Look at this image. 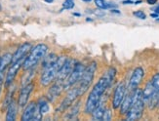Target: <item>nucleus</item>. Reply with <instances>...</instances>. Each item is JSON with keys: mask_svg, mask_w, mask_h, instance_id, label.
<instances>
[{"mask_svg": "<svg viewBox=\"0 0 159 121\" xmlns=\"http://www.w3.org/2000/svg\"><path fill=\"white\" fill-rule=\"evenodd\" d=\"M116 75V69L114 67H109L103 75L100 78L97 82L93 89L90 92V94L87 98L86 105H85V112L87 114H92V112L96 109V106L100 103L101 99L105 92L110 87L112 84Z\"/></svg>", "mask_w": 159, "mask_h": 121, "instance_id": "f257e3e1", "label": "nucleus"}, {"mask_svg": "<svg viewBox=\"0 0 159 121\" xmlns=\"http://www.w3.org/2000/svg\"><path fill=\"white\" fill-rule=\"evenodd\" d=\"M66 60V57H59L58 60L54 63H52V65L42 67L43 70L40 77V83L42 86H45V87L49 86V85L56 79L59 70L63 67Z\"/></svg>", "mask_w": 159, "mask_h": 121, "instance_id": "f03ea898", "label": "nucleus"}, {"mask_svg": "<svg viewBox=\"0 0 159 121\" xmlns=\"http://www.w3.org/2000/svg\"><path fill=\"white\" fill-rule=\"evenodd\" d=\"M47 52L48 46L46 44H37L36 46L31 48L29 56H26V58L25 59L23 68L25 70H30L35 67L37 63L44 59V57L47 55Z\"/></svg>", "mask_w": 159, "mask_h": 121, "instance_id": "7ed1b4c3", "label": "nucleus"}, {"mask_svg": "<svg viewBox=\"0 0 159 121\" xmlns=\"http://www.w3.org/2000/svg\"><path fill=\"white\" fill-rule=\"evenodd\" d=\"M144 103L143 97V90L137 88L134 90V99L133 104L131 105V109L126 113V120L134 121L140 119L143 116V112L144 109Z\"/></svg>", "mask_w": 159, "mask_h": 121, "instance_id": "20e7f679", "label": "nucleus"}, {"mask_svg": "<svg viewBox=\"0 0 159 121\" xmlns=\"http://www.w3.org/2000/svg\"><path fill=\"white\" fill-rule=\"evenodd\" d=\"M96 70H97L96 62H92L89 66H87V67H85V70L81 76V79L79 80V85L77 87L79 96L84 95L87 92V90L90 88V86H91L95 77Z\"/></svg>", "mask_w": 159, "mask_h": 121, "instance_id": "39448f33", "label": "nucleus"}, {"mask_svg": "<svg viewBox=\"0 0 159 121\" xmlns=\"http://www.w3.org/2000/svg\"><path fill=\"white\" fill-rule=\"evenodd\" d=\"M85 70V67L82 65L81 63H75V66L72 69V72L70 73V75L68 76V78L66 79V81L65 82L64 84V87H65V90H67L71 88L72 86H74L75 84L78 83L79 80L81 79V76L83 74Z\"/></svg>", "mask_w": 159, "mask_h": 121, "instance_id": "423d86ee", "label": "nucleus"}, {"mask_svg": "<svg viewBox=\"0 0 159 121\" xmlns=\"http://www.w3.org/2000/svg\"><path fill=\"white\" fill-rule=\"evenodd\" d=\"M75 62L73 59L71 58H66L65 63L63 65V67H61V69L59 70V72L57 74V77H56V81H59L61 83H64L66 81V79L68 78V76L70 75L72 69L75 66Z\"/></svg>", "mask_w": 159, "mask_h": 121, "instance_id": "0eeeda50", "label": "nucleus"}, {"mask_svg": "<svg viewBox=\"0 0 159 121\" xmlns=\"http://www.w3.org/2000/svg\"><path fill=\"white\" fill-rule=\"evenodd\" d=\"M25 59H22V60L11 63V66H10V67L8 69V72H7V74H6V77H5V86L6 87H9L10 85L13 83V81H14V79H15V77H16L18 72L20 70V68L23 67Z\"/></svg>", "mask_w": 159, "mask_h": 121, "instance_id": "6e6552de", "label": "nucleus"}, {"mask_svg": "<svg viewBox=\"0 0 159 121\" xmlns=\"http://www.w3.org/2000/svg\"><path fill=\"white\" fill-rule=\"evenodd\" d=\"M125 95H126L125 83L120 82L118 85H117V87L114 91V94H113V98H112V108L114 109H118L121 105L124 98H125Z\"/></svg>", "mask_w": 159, "mask_h": 121, "instance_id": "1a4fd4ad", "label": "nucleus"}, {"mask_svg": "<svg viewBox=\"0 0 159 121\" xmlns=\"http://www.w3.org/2000/svg\"><path fill=\"white\" fill-rule=\"evenodd\" d=\"M79 97V93H78V88L75 87L72 89H70L68 93L66 95V97L64 99V101L61 102V104L59 106V110L64 112L66 111L71 105H73L74 101Z\"/></svg>", "mask_w": 159, "mask_h": 121, "instance_id": "9d476101", "label": "nucleus"}, {"mask_svg": "<svg viewBox=\"0 0 159 121\" xmlns=\"http://www.w3.org/2000/svg\"><path fill=\"white\" fill-rule=\"evenodd\" d=\"M33 88H34V84L32 82H30L25 84V86H23V88L20 89L19 99H18V105L20 108H25L27 105V102H29L30 96L31 94V92L33 91Z\"/></svg>", "mask_w": 159, "mask_h": 121, "instance_id": "9b49d317", "label": "nucleus"}, {"mask_svg": "<svg viewBox=\"0 0 159 121\" xmlns=\"http://www.w3.org/2000/svg\"><path fill=\"white\" fill-rule=\"evenodd\" d=\"M144 75V72L143 67H136L134 69V72L132 73V76L130 78V81H129V90L130 91H134L138 88V86L141 84Z\"/></svg>", "mask_w": 159, "mask_h": 121, "instance_id": "f8f14e48", "label": "nucleus"}, {"mask_svg": "<svg viewBox=\"0 0 159 121\" xmlns=\"http://www.w3.org/2000/svg\"><path fill=\"white\" fill-rule=\"evenodd\" d=\"M31 48H32V45L30 43H29V42H25V43L20 45L17 49V51L14 53L13 58H12V63H15L17 61L26 58V56L30 52Z\"/></svg>", "mask_w": 159, "mask_h": 121, "instance_id": "ddd939ff", "label": "nucleus"}, {"mask_svg": "<svg viewBox=\"0 0 159 121\" xmlns=\"http://www.w3.org/2000/svg\"><path fill=\"white\" fill-rule=\"evenodd\" d=\"M63 89H65L64 87V83H61L59 81H56L53 85L52 87L48 90V93H47V99L49 100L50 102H54L55 99H57L61 93Z\"/></svg>", "mask_w": 159, "mask_h": 121, "instance_id": "4468645a", "label": "nucleus"}, {"mask_svg": "<svg viewBox=\"0 0 159 121\" xmlns=\"http://www.w3.org/2000/svg\"><path fill=\"white\" fill-rule=\"evenodd\" d=\"M37 110V104L31 102L29 105H25V109L23 112V115L20 117L23 121H30L33 119V116L35 114V112Z\"/></svg>", "mask_w": 159, "mask_h": 121, "instance_id": "2eb2a0df", "label": "nucleus"}, {"mask_svg": "<svg viewBox=\"0 0 159 121\" xmlns=\"http://www.w3.org/2000/svg\"><path fill=\"white\" fill-rule=\"evenodd\" d=\"M133 99H134V91H130V93L125 95L123 102L120 105V113L121 114H125L129 111L131 109V105L133 104Z\"/></svg>", "mask_w": 159, "mask_h": 121, "instance_id": "dca6fc26", "label": "nucleus"}, {"mask_svg": "<svg viewBox=\"0 0 159 121\" xmlns=\"http://www.w3.org/2000/svg\"><path fill=\"white\" fill-rule=\"evenodd\" d=\"M105 109H106L105 100H102V98L100 103L98 104V105L96 106V109L92 112L93 119L94 120H102V116H103V112H105Z\"/></svg>", "mask_w": 159, "mask_h": 121, "instance_id": "f3484780", "label": "nucleus"}, {"mask_svg": "<svg viewBox=\"0 0 159 121\" xmlns=\"http://www.w3.org/2000/svg\"><path fill=\"white\" fill-rule=\"evenodd\" d=\"M18 105L17 103L14 101L11 102V104L7 108V113H6V120L7 121H14L16 120L17 112H18Z\"/></svg>", "mask_w": 159, "mask_h": 121, "instance_id": "a211bd4d", "label": "nucleus"}, {"mask_svg": "<svg viewBox=\"0 0 159 121\" xmlns=\"http://www.w3.org/2000/svg\"><path fill=\"white\" fill-rule=\"evenodd\" d=\"M156 93L155 91V88L153 86V84L151 81H148L147 84H146V87L143 90V101L144 103H147L148 100L152 97L154 94Z\"/></svg>", "mask_w": 159, "mask_h": 121, "instance_id": "6ab92c4d", "label": "nucleus"}, {"mask_svg": "<svg viewBox=\"0 0 159 121\" xmlns=\"http://www.w3.org/2000/svg\"><path fill=\"white\" fill-rule=\"evenodd\" d=\"M12 58H13V55L10 53H6L5 55H3V57H1V63H0V73H3L4 70L6 69V67L9 65H11Z\"/></svg>", "mask_w": 159, "mask_h": 121, "instance_id": "aec40b11", "label": "nucleus"}, {"mask_svg": "<svg viewBox=\"0 0 159 121\" xmlns=\"http://www.w3.org/2000/svg\"><path fill=\"white\" fill-rule=\"evenodd\" d=\"M79 109H80V102H77L76 104H74L71 106V109H70V111L66 113V118L68 119V120H73V119H75V118L77 117V115H78Z\"/></svg>", "mask_w": 159, "mask_h": 121, "instance_id": "412c9836", "label": "nucleus"}, {"mask_svg": "<svg viewBox=\"0 0 159 121\" xmlns=\"http://www.w3.org/2000/svg\"><path fill=\"white\" fill-rule=\"evenodd\" d=\"M37 106H38L39 111L41 112V114H42V115L46 114V113L49 111V109H50L49 104H48L47 100L45 98H41L39 100L38 103H37Z\"/></svg>", "mask_w": 159, "mask_h": 121, "instance_id": "4be33fe9", "label": "nucleus"}, {"mask_svg": "<svg viewBox=\"0 0 159 121\" xmlns=\"http://www.w3.org/2000/svg\"><path fill=\"white\" fill-rule=\"evenodd\" d=\"M151 82H152L153 86L155 88V91L156 92H159V72L155 73L153 76H152V79L150 80Z\"/></svg>", "mask_w": 159, "mask_h": 121, "instance_id": "5701e85b", "label": "nucleus"}, {"mask_svg": "<svg viewBox=\"0 0 159 121\" xmlns=\"http://www.w3.org/2000/svg\"><path fill=\"white\" fill-rule=\"evenodd\" d=\"M95 4L99 9H107V3L105 0H95Z\"/></svg>", "mask_w": 159, "mask_h": 121, "instance_id": "b1692460", "label": "nucleus"}, {"mask_svg": "<svg viewBox=\"0 0 159 121\" xmlns=\"http://www.w3.org/2000/svg\"><path fill=\"white\" fill-rule=\"evenodd\" d=\"M74 7V1L73 0H65V2L63 3V8L66 10H70Z\"/></svg>", "mask_w": 159, "mask_h": 121, "instance_id": "393cba45", "label": "nucleus"}, {"mask_svg": "<svg viewBox=\"0 0 159 121\" xmlns=\"http://www.w3.org/2000/svg\"><path fill=\"white\" fill-rule=\"evenodd\" d=\"M112 117V114H111V110L109 109L106 108L105 109V112H103V116H102V120H110Z\"/></svg>", "mask_w": 159, "mask_h": 121, "instance_id": "a878e982", "label": "nucleus"}, {"mask_svg": "<svg viewBox=\"0 0 159 121\" xmlns=\"http://www.w3.org/2000/svg\"><path fill=\"white\" fill-rule=\"evenodd\" d=\"M134 16L137 17L138 19H141V20H146V18H147V15L143 11H137V12H135Z\"/></svg>", "mask_w": 159, "mask_h": 121, "instance_id": "bb28decb", "label": "nucleus"}, {"mask_svg": "<svg viewBox=\"0 0 159 121\" xmlns=\"http://www.w3.org/2000/svg\"><path fill=\"white\" fill-rule=\"evenodd\" d=\"M3 88V73H0V95H1Z\"/></svg>", "mask_w": 159, "mask_h": 121, "instance_id": "cd10ccee", "label": "nucleus"}, {"mask_svg": "<svg viewBox=\"0 0 159 121\" xmlns=\"http://www.w3.org/2000/svg\"><path fill=\"white\" fill-rule=\"evenodd\" d=\"M147 2H148L149 5H154V4H156L157 0H147Z\"/></svg>", "mask_w": 159, "mask_h": 121, "instance_id": "c85d7f7f", "label": "nucleus"}, {"mask_svg": "<svg viewBox=\"0 0 159 121\" xmlns=\"http://www.w3.org/2000/svg\"><path fill=\"white\" fill-rule=\"evenodd\" d=\"M150 16L152 18H158V14L157 13H152V14H150Z\"/></svg>", "mask_w": 159, "mask_h": 121, "instance_id": "c756f323", "label": "nucleus"}, {"mask_svg": "<svg viewBox=\"0 0 159 121\" xmlns=\"http://www.w3.org/2000/svg\"><path fill=\"white\" fill-rule=\"evenodd\" d=\"M133 1H131V0H127V1H123V4H132Z\"/></svg>", "mask_w": 159, "mask_h": 121, "instance_id": "7c9ffc66", "label": "nucleus"}, {"mask_svg": "<svg viewBox=\"0 0 159 121\" xmlns=\"http://www.w3.org/2000/svg\"><path fill=\"white\" fill-rule=\"evenodd\" d=\"M44 1H45L46 3H49V4H50V3H52V2L54 1V0H44Z\"/></svg>", "mask_w": 159, "mask_h": 121, "instance_id": "2f4dec72", "label": "nucleus"}, {"mask_svg": "<svg viewBox=\"0 0 159 121\" xmlns=\"http://www.w3.org/2000/svg\"><path fill=\"white\" fill-rule=\"evenodd\" d=\"M111 12H112V13H118V14L120 13V12H118V10H114V9H112Z\"/></svg>", "mask_w": 159, "mask_h": 121, "instance_id": "473e14b6", "label": "nucleus"}, {"mask_svg": "<svg viewBox=\"0 0 159 121\" xmlns=\"http://www.w3.org/2000/svg\"><path fill=\"white\" fill-rule=\"evenodd\" d=\"M82 1H85V2H90V1H92V0H82Z\"/></svg>", "mask_w": 159, "mask_h": 121, "instance_id": "72a5a7b5", "label": "nucleus"}, {"mask_svg": "<svg viewBox=\"0 0 159 121\" xmlns=\"http://www.w3.org/2000/svg\"><path fill=\"white\" fill-rule=\"evenodd\" d=\"M140 3H142V1H137V2H136L135 4H140Z\"/></svg>", "mask_w": 159, "mask_h": 121, "instance_id": "f704fd0d", "label": "nucleus"}, {"mask_svg": "<svg viewBox=\"0 0 159 121\" xmlns=\"http://www.w3.org/2000/svg\"><path fill=\"white\" fill-rule=\"evenodd\" d=\"M0 63H1V57H0Z\"/></svg>", "mask_w": 159, "mask_h": 121, "instance_id": "c9c22d12", "label": "nucleus"}, {"mask_svg": "<svg viewBox=\"0 0 159 121\" xmlns=\"http://www.w3.org/2000/svg\"><path fill=\"white\" fill-rule=\"evenodd\" d=\"M157 21H159V19H157Z\"/></svg>", "mask_w": 159, "mask_h": 121, "instance_id": "e433bc0d", "label": "nucleus"}]
</instances>
